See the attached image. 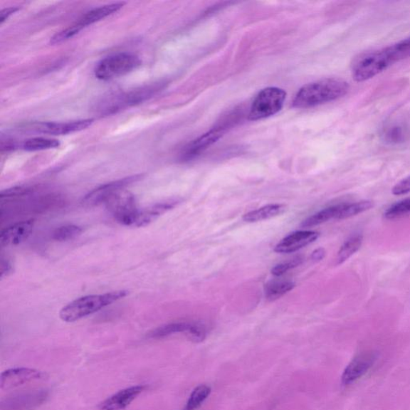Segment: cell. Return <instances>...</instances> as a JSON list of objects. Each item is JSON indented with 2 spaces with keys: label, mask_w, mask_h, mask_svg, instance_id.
<instances>
[{
  "label": "cell",
  "mask_w": 410,
  "mask_h": 410,
  "mask_svg": "<svg viewBox=\"0 0 410 410\" xmlns=\"http://www.w3.org/2000/svg\"><path fill=\"white\" fill-rule=\"evenodd\" d=\"M12 270L13 268L11 261L9 259L2 258L1 269H0V275H1V278L11 274Z\"/></svg>",
  "instance_id": "obj_31"
},
{
  "label": "cell",
  "mask_w": 410,
  "mask_h": 410,
  "mask_svg": "<svg viewBox=\"0 0 410 410\" xmlns=\"http://www.w3.org/2000/svg\"><path fill=\"white\" fill-rule=\"evenodd\" d=\"M374 207L373 202L362 201L355 203H346L326 208L317 214L308 218L301 224L304 228H310L328 222L332 220H345L357 216Z\"/></svg>",
  "instance_id": "obj_6"
},
{
  "label": "cell",
  "mask_w": 410,
  "mask_h": 410,
  "mask_svg": "<svg viewBox=\"0 0 410 410\" xmlns=\"http://www.w3.org/2000/svg\"><path fill=\"white\" fill-rule=\"evenodd\" d=\"M59 140L43 137H35L26 140L23 149L29 152L56 149L60 146Z\"/></svg>",
  "instance_id": "obj_24"
},
{
  "label": "cell",
  "mask_w": 410,
  "mask_h": 410,
  "mask_svg": "<svg viewBox=\"0 0 410 410\" xmlns=\"http://www.w3.org/2000/svg\"><path fill=\"white\" fill-rule=\"evenodd\" d=\"M325 252L323 248H318L315 250L312 254V259L313 261H320L323 259Z\"/></svg>",
  "instance_id": "obj_33"
},
{
  "label": "cell",
  "mask_w": 410,
  "mask_h": 410,
  "mask_svg": "<svg viewBox=\"0 0 410 410\" xmlns=\"http://www.w3.org/2000/svg\"><path fill=\"white\" fill-rule=\"evenodd\" d=\"M374 352H367L355 357L345 368L342 377V384L347 386L363 377L376 362Z\"/></svg>",
  "instance_id": "obj_13"
},
{
  "label": "cell",
  "mask_w": 410,
  "mask_h": 410,
  "mask_svg": "<svg viewBox=\"0 0 410 410\" xmlns=\"http://www.w3.org/2000/svg\"><path fill=\"white\" fill-rule=\"evenodd\" d=\"M82 233V228L75 224H67L56 228L53 234V238L56 241H67L74 239Z\"/></svg>",
  "instance_id": "obj_27"
},
{
  "label": "cell",
  "mask_w": 410,
  "mask_h": 410,
  "mask_svg": "<svg viewBox=\"0 0 410 410\" xmlns=\"http://www.w3.org/2000/svg\"><path fill=\"white\" fill-rule=\"evenodd\" d=\"M48 393L45 390L11 396L2 401L1 410H31L46 401Z\"/></svg>",
  "instance_id": "obj_14"
},
{
  "label": "cell",
  "mask_w": 410,
  "mask_h": 410,
  "mask_svg": "<svg viewBox=\"0 0 410 410\" xmlns=\"http://www.w3.org/2000/svg\"><path fill=\"white\" fill-rule=\"evenodd\" d=\"M146 389L147 387L142 384V386H135L122 389L101 402L99 409L124 410Z\"/></svg>",
  "instance_id": "obj_16"
},
{
  "label": "cell",
  "mask_w": 410,
  "mask_h": 410,
  "mask_svg": "<svg viewBox=\"0 0 410 410\" xmlns=\"http://www.w3.org/2000/svg\"><path fill=\"white\" fill-rule=\"evenodd\" d=\"M35 189L32 187H26V186H19L1 191V198H11L16 196H22L31 194Z\"/></svg>",
  "instance_id": "obj_29"
},
{
  "label": "cell",
  "mask_w": 410,
  "mask_h": 410,
  "mask_svg": "<svg viewBox=\"0 0 410 410\" xmlns=\"http://www.w3.org/2000/svg\"><path fill=\"white\" fill-rule=\"evenodd\" d=\"M162 88V83H154L127 93H118L107 96L98 106L100 115H112L123 109L140 104L152 98Z\"/></svg>",
  "instance_id": "obj_4"
},
{
  "label": "cell",
  "mask_w": 410,
  "mask_h": 410,
  "mask_svg": "<svg viewBox=\"0 0 410 410\" xmlns=\"http://www.w3.org/2000/svg\"><path fill=\"white\" fill-rule=\"evenodd\" d=\"M34 228L33 221L19 222L4 229L0 235L1 246H17L27 240Z\"/></svg>",
  "instance_id": "obj_17"
},
{
  "label": "cell",
  "mask_w": 410,
  "mask_h": 410,
  "mask_svg": "<svg viewBox=\"0 0 410 410\" xmlns=\"http://www.w3.org/2000/svg\"><path fill=\"white\" fill-rule=\"evenodd\" d=\"M349 83L342 79L329 78L309 83L295 96L293 107L309 108L335 101L348 93Z\"/></svg>",
  "instance_id": "obj_1"
},
{
  "label": "cell",
  "mask_w": 410,
  "mask_h": 410,
  "mask_svg": "<svg viewBox=\"0 0 410 410\" xmlns=\"http://www.w3.org/2000/svg\"><path fill=\"white\" fill-rule=\"evenodd\" d=\"M410 192V175L401 179L392 189V194L395 196L406 195Z\"/></svg>",
  "instance_id": "obj_30"
},
{
  "label": "cell",
  "mask_w": 410,
  "mask_h": 410,
  "mask_svg": "<svg viewBox=\"0 0 410 410\" xmlns=\"http://www.w3.org/2000/svg\"><path fill=\"white\" fill-rule=\"evenodd\" d=\"M301 262H303V259H301L300 258H297L293 259L290 261L281 263V264L275 266L272 269V273L274 275H277V277H279V275H283L288 271H290V269L298 266Z\"/></svg>",
  "instance_id": "obj_28"
},
{
  "label": "cell",
  "mask_w": 410,
  "mask_h": 410,
  "mask_svg": "<svg viewBox=\"0 0 410 410\" xmlns=\"http://www.w3.org/2000/svg\"><path fill=\"white\" fill-rule=\"evenodd\" d=\"M47 374L43 372L30 368H14L3 372L0 388L10 390L23 386L30 382L46 379Z\"/></svg>",
  "instance_id": "obj_11"
},
{
  "label": "cell",
  "mask_w": 410,
  "mask_h": 410,
  "mask_svg": "<svg viewBox=\"0 0 410 410\" xmlns=\"http://www.w3.org/2000/svg\"><path fill=\"white\" fill-rule=\"evenodd\" d=\"M19 10L18 8H13L5 9H4L1 13H0V23H4L6 19H8L12 14H14L16 11Z\"/></svg>",
  "instance_id": "obj_32"
},
{
  "label": "cell",
  "mask_w": 410,
  "mask_h": 410,
  "mask_svg": "<svg viewBox=\"0 0 410 410\" xmlns=\"http://www.w3.org/2000/svg\"><path fill=\"white\" fill-rule=\"evenodd\" d=\"M140 179V176H133L101 185L83 197L82 204L86 207H94L101 204H106L119 191L125 190L127 185L139 181Z\"/></svg>",
  "instance_id": "obj_10"
},
{
  "label": "cell",
  "mask_w": 410,
  "mask_h": 410,
  "mask_svg": "<svg viewBox=\"0 0 410 410\" xmlns=\"http://www.w3.org/2000/svg\"><path fill=\"white\" fill-rule=\"evenodd\" d=\"M410 214V197L396 202L384 211V216L388 220H394Z\"/></svg>",
  "instance_id": "obj_26"
},
{
  "label": "cell",
  "mask_w": 410,
  "mask_h": 410,
  "mask_svg": "<svg viewBox=\"0 0 410 410\" xmlns=\"http://www.w3.org/2000/svg\"><path fill=\"white\" fill-rule=\"evenodd\" d=\"M223 133V128L217 127L211 130L202 137L192 141L187 147H185L182 153L181 158L183 162H189L191 159L196 157L204 150L206 149L211 144L216 142Z\"/></svg>",
  "instance_id": "obj_18"
},
{
  "label": "cell",
  "mask_w": 410,
  "mask_h": 410,
  "mask_svg": "<svg viewBox=\"0 0 410 410\" xmlns=\"http://www.w3.org/2000/svg\"><path fill=\"white\" fill-rule=\"evenodd\" d=\"M295 284L290 280H277L269 282L266 285V297L269 300H277L290 292Z\"/></svg>",
  "instance_id": "obj_23"
},
{
  "label": "cell",
  "mask_w": 410,
  "mask_h": 410,
  "mask_svg": "<svg viewBox=\"0 0 410 410\" xmlns=\"http://www.w3.org/2000/svg\"><path fill=\"white\" fill-rule=\"evenodd\" d=\"M184 332L194 342L204 341L207 335V330L204 325L191 322H176L159 327L150 333L152 338H163L176 333Z\"/></svg>",
  "instance_id": "obj_12"
},
{
  "label": "cell",
  "mask_w": 410,
  "mask_h": 410,
  "mask_svg": "<svg viewBox=\"0 0 410 410\" xmlns=\"http://www.w3.org/2000/svg\"><path fill=\"white\" fill-rule=\"evenodd\" d=\"M141 61L135 54L120 53L109 56L96 65L94 73L100 80H110L132 72L140 66Z\"/></svg>",
  "instance_id": "obj_5"
},
{
  "label": "cell",
  "mask_w": 410,
  "mask_h": 410,
  "mask_svg": "<svg viewBox=\"0 0 410 410\" xmlns=\"http://www.w3.org/2000/svg\"><path fill=\"white\" fill-rule=\"evenodd\" d=\"M107 208L119 223L126 226H135L140 209L136 198L131 192L122 190L107 203Z\"/></svg>",
  "instance_id": "obj_9"
},
{
  "label": "cell",
  "mask_w": 410,
  "mask_h": 410,
  "mask_svg": "<svg viewBox=\"0 0 410 410\" xmlns=\"http://www.w3.org/2000/svg\"><path fill=\"white\" fill-rule=\"evenodd\" d=\"M93 121V119H88L67 122V123H45L38 126L37 130L45 134L61 136V135H67L85 130L92 125Z\"/></svg>",
  "instance_id": "obj_19"
},
{
  "label": "cell",
  "mask_w": 410,
  "mask_h": 410,
  "mask_svg": "<svg viewBox=\"0 0 410 410\" xmlns=\"http://www.w3.org/2000/svg\"><path fill=\"white\" fill-rule=\"evenodd\" d=\"M319 233L314 231H298L282 239L274 248L278 253H291L298 251L310 243L315 241Z\"/></svg>",
  "instance_id": "obj_15"
},
{
  "label": "cell",
  "mask_w": 410,
  "mask_h": 410,
  "mask_svg": "<svg viewBox=\"0 0 410 410\" xmlns=\"http://www.w3.org/2000/svg\"><path fill=\"white\" fill-rule=\"evenodd\" d=\"M124 4L125 3L107 4L89 11L86 14L82 16L78 21H76L73 25H70L69 28L59 32V33L51 38V43H59L68 40L70 38H73L76 34H78L81 30L88 27L89 25L100 21L102 19L118 11Z\"/></svg>",
  "instance_id": "obj_8"
},
{
  "label": "cell",
  "mask_w": 410,
  "mask_h": 410,
  "mask_svg": "<svg viewBox=\"0 0 410 410\" xmlns=\"http://www.w3.org/2000/svg\"><path fill=\"white\" fill-rule=\"evenodd\" d=\"M211 393V388L205 384L197 387L189 396L184 410H195L201 406V404L208 399Z\"/></svg>",
  "instance_id": "obj_25"
},
{
  "label": "cell",
  "mask_w": 410,
  "mask_h": 410,
  "mask_svg": "<svg viewBox=\"0 0 410 410\" xmlns=\"http://www.w3.org/2000/svg\"><path fill=\"white\" fill-rule=\"evenodd\" d=\"M363 242V236L361 233L352 235L340 248L337 256V264L342 265L348 261L360 249Z\"/></svg>",
  "instance_id": "obj_22"
},
{
  "label": "cell",
  "mask_w": 410,
  "mask_h": 410,
  "mask_svg": "<svg viewBox=\"0 0 410 410\" xmlns=\"http://www.w3.org/2000/svg\"><path fill=\"white\" fill-rule=\"evenodd\" d=\"M285 209V205L281 204H268L243 215V220L248 223H253L270 219L283 214Z\"/></svg>",
  "instance_id": "obj_21"
},
{
  "label": "cell",
  "mask_w": 410,
  "mask_h": 410,
  "mask_svg": "<svg viewBox=\"0 0 410 410\" xmlns=\"http://www.w3.org/2000/svg\"><path fill=\"white\" fill-rule=\"evenodd\" d=\"M394 64L388 47L358 56L352 64V76L356 82L374 78Z\"/></svg>",
  "instance_id": "obj_3"
},
{
  "label": "cell",
  "mask_w": 410,
  "mask_h": 410,
  "mask_svg": "<svg viewBox=\"0 0 410 410\" xmlns=\"http://www.w3.org/2000/svg\"><path fill=\"white\" fill-rule=\"evenodd\" d=\"M127 294L126 290H119L105 294L89 295L76 299L63 308L60 312V317L63 322H75L125 298Z\"/></svg>",
  "instance_id": "obj_2"
},
{
  "label": "cell",
  "mask_w": 410,
  "mask_h": 410,
  "mask_svg": "<svg viewBox=\"0 0 410 410\" xmlns=\"http://www.w3.org/2000/svg\"><path fill=\"white\" fill-rule=\"evenodd\" d=\"M179 203V200H178V199H172V200L153 204L151 207L145 209H140L137 219L134 227H143L147 226V224L155 221L159 216L165 214L166 211L177 206Z\"/></svg>",
  "instance_id": "obj_20"
},
{
  "label": "cell",
  "mask_w": 410,
  "mask_h": 410,
  "mask_svg": "<svg viewBox=\"0 0 410 410\" xmlns=\"http://www.w3.org/2000/svg\"><path fill=\"white\" fill-rule=\"evenodd\" d=\"M286 93L283 89L267 88L256 96L253 102L248 119L258 120L277 114L284 105Z\"/></svg>",
  "instance_id": "obj_7"
}]
</instances>
